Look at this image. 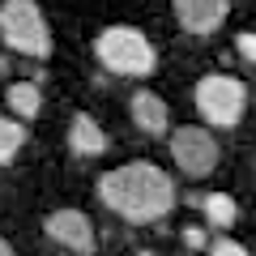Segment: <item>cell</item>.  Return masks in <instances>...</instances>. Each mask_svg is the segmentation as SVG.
<instances>
[{"instance_id": "obj_1", "label": "cell", "mask_w": 256, "mask_h": 256, "mask_svg": "<svg viewBox=\"0 0 256 256\" xmlns=\"http://www.w3.org/2000/svg\"><path fill=\"white\" fill-rule=\"evenodd\" d=\"M98 201L124 222H158L175 210V184L154 162H128L98 180Z\"/></svg>"}, {"instance_id": "obj_2", "label": "cell", "mask_w": 256, "mask_h": 256, "mask_svg": "<svg viewBox=\"0 0 256 256\" xmlns=\"http://www.w3.org/2000/svg\"><path fill=\"white\" fill-rule=\"evenodd\" d=\"M94 56L102 60V68L116 77H150L158 64V52L141 30L132 26H107L94 43Z\"/></svg>"}, {"instance_id": "obj_3", "label": "cell", "mask_w": 256, "mask_h": 256, "mask_svg": "<svg viewBox=\"0 0 256 256\" xmlns=\"http://www.w3.org/2000/svg\"><path fill=\"white\" fill-rule=\"evenodd\" d=\"M0 38L30 60L52 56V30H47V18L34 0H4L0 4Z\"/></svg>"}, {"instance_id": "obj_4", "label": "cell", "mask_w": 256, "mask_h": 256, "mask_svg": "<svg viewBox=\"0 0 256 256\" xmlns=\"http://www.w3.org/2000/svg\"><path fill=\"white\" fill-rule=\"evenodd\" d=\"M196 111H201L205 124L214 128H235L248 111V86L239 77H226V73H205L196 82Z\"/></svg>"}, {"instance_id": "obj_5", "label": "cell", "mask_w": 256, "mask_h": 256, "mask_svg": "<svg viewBox=\"0 0 256 256\" xmlns=\"http://www.w3.org/2000/svg\"><path fill=\"white\" fill-rule=\"evenodd\" d=\"M171 154H175V166H180L184 175H192V180H201V175H210L214 166H218V141L205 132V128L188 124V128H175L171 137Z\"/></svg>"}, {"instance_id": "obj_6", "label": "cell", "mask_w": 256, "mask_h": 256, "mask_svg": "<svg viewBox=\"0 0 256 256\" xmlns=\"http://www.w3.org/2000/svg\"><path fill=\"white\" fill-rule=\"evenodd\" d=\"M43 230H47L52 244L68 248V252H77V256H90L94 252V222L86 218L82 210H56V214H47Z\"/></svg>"}, {"instance_id": "obj_7", "label": "cell", "mask_w": 256, "mask_h": 256, "mask_svg": "<svg viewBox=\"0 0 256 256\" xmlns=\"http://www.w3.org/2000/svg\"><path fill=\"white\" fill-rule=\"evenodd\" d=\"M230 13V0H175V18L188 34H214V30L226 22Z\"/></svg>"}, {"instance_id": "obj_8", "label": "cell", "mask_w": 256, "mask_h": 256, "mask_svg": "<svg viewBox=\"0 0 256 256\" xmlns=\"http://www.w3.org/2000/svg\"><path fill=\"white\" fill-rule=\"evenodd\" d=\"M128 111H132V124H137L141 132H150V137H162L166 124H171V111H166V102L158 98L154 90H137L132 102H128Z\"/></svg>"}, {"instance_id": "obj_9", "label": "cell", "mask_w": 256, "mask_h": 256, "mask_svg": "<svg viewBox=\"0 0 256 256\" xmlns=\"http://www.w3.org/2000/svg\"><path fill=\"white\" fill-rule=\"evenodd\" d=\"M68 150L82 154V158H94V154L107 150V132H102L90 116H77L73 124H68Z\"/></svg>"}, {"instance_id": "obj_10", "label": "cell", "mask_w": 256, "mask_h": 256, "mask_svg": "<svg viewBox=\"0 0 256 256\" xmlns=\"http://www.w3.org/2000/svg\"><path fill=\"white\" fill-rule=\"evenodd\" d=\"M196 210L205 214V222L218 230H230L239 222V205L230 192H205V196H196Z\"/></svg>"}, {"instance_id": "obj_11", "label": "cell", "mask_w": 256, "mask_h": 256, "mask_svg": "<svg viewBox=\"0 0 256 256\" xmlns=\"http://www.w3.org/2000/svg\"><path fill=\"white\" fill-rule=\"evenodd\" d=\"M9 107L18 120H38V111H43V94H38L34 82H13L9 86Z\"/></svg>"}, {"instance_id": "obj_12", "label": "cell", "mask_w": 256, "mask_h": 256, "mask_svg": "<svg viewBox=\"0 0 256 256\" xmlns=\"http://www.w3.org/2000/svg\"><path fill=\"white\" fill-rule=\"evenodd\" d=\"M22 146H26V128H22L18 120H0V166L13 162Z\"/></svg>"}, {"instance_id": "obj_13", "label": "cell", "mask_w": 256, "mask_h": 256, "mask_svg": "<svg viewBox=\"0 0 256 256\" xmlns=\"http://www.w3.org/2000/svg\"><path fill=\"white\" fill-rule=\"evenodd\" d=\"M205 252H210V256H252L239 239H226V235H222V239H210V248H205Z\"/></svg>"}, {"instance_id": "obj_14", "label": "cell", "mask_w": 256, "mask_h": 256, "mask_svg": "<svg viewBox=\"0 0 256 256\" xmlns=\"http://www.w3.org/2000/svg\"><path fill=\"white\" fill-rule=\"evenodd\" d=\"M235 52L244 56L248 64H256V30H239L235 34Z\"/></svg>"}, {"instance_id": "obj_15", "label": "cell", "mask_w": 256, "mask_h": 256, "mask_svg": "<svg viewBox=\"0 0 256 256\" xmlns=\"http://www.w3.org/2000/svg\"><path fill=\"white\" fill-rule=\"evenodd\" d=\"M180 239H184V248H188V252H205V248H210V235H205L201 226H188Z\"/></svg>"}, {"instance_id": "obj_16", "label": "cell", "mask_w": 256, "mask_h": 256, "mask_svg": "<svg viewBox=\"0 0 256 256\" xmlns=\"http://www.w3.org/2000/svg\"><path fill=\"white\" fill-rule=\"evenodd\" d=\"M0 256H18V252H13V248L4 244V239H0Z\"/></svg>"}]
</instances>
